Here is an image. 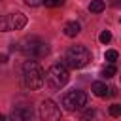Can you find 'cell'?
Listing matches in <instances>:
<instances>
[{
    "instance_id": "obj_1",
    "label": "cell",
    "mask_w": 121,
    "mask_h": 121,
    "mask_svg": "<svg viewBox=\"0 0 121 121\" xmlns=\"http://www.w3.org/2000/svg\"><path fill=\"white\" fill-rule=\"evenodd\" d=\"M43 76L45 72L40 68V64L36 60H26L23 64V81H25V87L30 89V91H36L43 85Z\"/></svg>"
},
{
    "instance_id": "obj_2",
    "label": "cell",
    "mask_w": 121,
    "mask_h": 121,
    "mask_svg": "<svg viewBox=\"0 0 121 121\" xmlns=\"http://www.w3.org/2000/svg\"><path fill=\"white\" fill-rule=\"evenodd\" d=\"M89 60H91V51H89L85 45H72V47L66 51L62 64H64V66H70V68H74V70H78V68L87 66Z\"/></svg>"
},
{
    "instance_id": "obj_3",
    "label": "cell",
    "mask_w": 121,
    "mask_h": 121,
    "mask_svg": "<svg viewBox=\"0 0 121 121\" xmlns=\"http://www.w3.org/2000/svg\"><path fill=\"white\" fill-rule=\"evenodd\" d=\"M43 79H45V83H47L51 89L57 91V89H62V87L68 83L70 74H68V68H66L64 64H53V66L47 68Z\"/></svg>"
},
{
    "instance_id": "obj_4",
    "label": "cell",
    "mask_w": 121,
    "mask_h": 121,
    "mask_svg": "<svg viewBox=\"0 0 121 121\" xmlns=\"http://www.w3.org/2000/svg\"><path fill=\"white\" fill-rule=\"evenodd\" d=\"M21 51L26 57H30V59H43L49 53V45L45 42H42L40 38L32 36V38H26L25 40V45L21 47Z\"/></svg>"
},
{
    "instance_id": "obj_5",
    "label": "cell",
    "mask_w": 121,
    "mask_h": 121,
    "mask_svg": "<svg viewBox=\"0 0 121 121\" xmlns=\"http://www.w3.org/2000/svg\"><path fill=\"white\" fill-rule=\"evenodd\" d=\"M26 25V15L21 11L15 13H8L0 17V32H8V30H21Z\"/></svg>"
},
{
    "instance_id": "obj_6",
    "label": "cell",
    "mask_w": 121,
    "mask_h": 121,
    "mask_svg": "<svg viewBox=\"0 0 121 121\" xmlns=\"http://www.w3.org/2000/svg\"><path fill=\"white\" fill-rule=\"evenodd\" d=\"M87 100H89V96H87L85 91H70V93H66L62 96V106L66 110H70V112H76V110L85 108Z\"/></svg>"
},
{
    "instance_id": "obj_7",
    "label": "cell",
    "mask_w": 121,
    "mask_h": 121,
    "mask_svg": "<svg viewBox=\"0 0 121 121\" xmlns=\"http://www.w3.org/2000/svg\"><path fill=\"white\" fill-rule=\"evenodd\" d=\"M38 113H40V119L42 121H60V108L53 102V100H43L42 104H40V110H38Z\"/></svg>"
},
{
    "instance_id": "obj_8",
    "label": "cell",
    "mask_w": 121,
    "mask_h": 121,
    "mask_svg": "<svg viewBox=\"0 0 121 121\" xmlns=\"http://www.w3.org/2000/svg\"><path fill=\"white\" fill-rule=\"evenodd\" d=\"M9 119L11 121H34V110L28 104H17L11 110Z\"/></svg>"
},
{
    "instance_id": "obj_9",
    "label": "cell",
    "mask_w": 121,
    "mask_h": 121,
    "mask_svg": "<svg viewBox=\"0 0 121 121\" xmlns=\"http://www.w3.org/2000/svg\"><path fill=\"white\" fill-rule=\"evenodd\" d=\"M91 91H93V95L98 96V98H106V96L113 95V89H110L104 81H95V83L91 85Z\"/></svg>"
},
{
    "instance_id": "obj_10",
    "label": "cell",
    "mask_w": 121,
    "mask_h": 121,
    "mask_svg": "<svg viewBox=\"0 0 121 121\" xmlns=\"http://www.w3.org/2000/svg\"><path fill=\"white\" fill-rule=\"evenodd\" d=\"M79 30H81V26H79L78 21H70V23L64 25V34H66L68 38H76V36L79 34Z\"/></svg>"
},
{
    "instance_id": "obj_11",
    "label": "cell",
    "mask_w": 121,
    "mask_h": 121,
    "mask_svg": "<svg viewBox=\"0 0 121 121\" xmlns=\"http://www.w3.org/2000/svg\"><path fill=\"white\" fill-rule=\"evenodd\" d=\"M104 8H106V4L102 0H91V4H89V11L91 13H100Z\"/></svg>"
},
{
    "instance_id": "obj_12",
    "label": "cell",
    "mask_w": 121,
    "mask_h": 121,
    "mask_svg": "<svg viewBox=\"0 0 121 121\" xmlns=\"http://www.w3.org/2000/svg\"><path fill=\"white\" fill-rule=\"evenodd\" d=\"M115 74H117V68H115L113 64H106V66L100 70V76H102V78H113Z\"/></svg>"
},
{
    "instance_id": "obj_13",
    "label": "cell",
    "mask_w": 121,
    "mask_h": 121,
    "mask_svg": "<svg viewBox=\"0 0 121 121\" xmlns=\"http://www.w3.org/2000/svg\"><path fill=\"white\" fill-rule=\"evenodd\" d=\"M104 59H106L110 64H113V62L119 59V53H117L115 49H108V51H106V55H104Z\"/></svg>"
},
{
    "instance_id": "obj_14",
    "label": "cell",
    "mask_w": 121,
    "mask_h": 121,
    "mask_svg": "<svg viewBox=\"0 0 121 121\" xmlns=\"http://www.w3.org/2000/svg\"><path fill=\"white\" fill-rule=\"evenodd\" d=\"M98 40H100V43H108V42L112 40V32H110V30H102Z\"/></svg>"
},
{
    "instance_id": "obj_15",
    "label": "cell",
    "mask_w": 121,
    "mask_h": 121,
    "mask_svg": "<svg viewBox=\"0 0 121 121\" xmlns=\"http://www.w3.org/2000/svg\"><path fill=\"white\" fill-rule=\"evenodd\" d=\"M110 115H112V117L121 115V106H119V104H112V106H110Z\"/></svg>"
},
{
    "instance_id": "obj_16",
    "label": "cell",
    "mask_w": 121,
    "mask_h": 121,
    "mask_svg": "<svg viewBox=\"0 0 121 121\" xmlns=\"http://www.w3.org/2000/svg\"><path fill=\"white\" fill-rule=\"evenodd\" d=\"M42 4H45L47 8H57V6H62L64 0H43Z\"/></svg>"
},
{
    "instance_id": "obj_17",
    "label": "cell",
    "mask_w": 121,
    "mask_h": 121,
    "mask_svg": "<svg viewBox=\"0 0 121 121\" xmlns=\"http://www.w3.org/2000/svg\"><path fill=\"white\" fill-rule=\"evenodd\" d=\"M43 0H25V4L26 6H30V8H36V6H40Z\"/></svg>"
},
{
    "instance_id": "obj_18",
    "label": "cell",
    "mask_w": 121,
    "mask_h": 121,
    "mask_svg": "<svg viewBox=\"0 0 121 121\" xmlns=\"http://www.w3.org/2000/svg\"><path fill=\"white\" fill-rule=\"evenodd\" d=\"M4 62H8V57H6V55H2V53H0V64H4Z\"/></svg>"
},
{
    "instance_id": "obj_19",
    "label": "cell",
    "mask_w": 121,
    "mask_h": 121,
    "mask_svg": "<svg viewBox=\"0 0 121 121\" xmlns=\"http://www.w3.org/2000/svg\"><path fill=\"white\" fill-rule=\"evenodd\" d=\"M115 6H121V0H117V2H115Z\"/></svg>"
},
{
    "instance_id": "obj_20",
    "label": "cell",
    "mask_w": 121,
    "mask_h": 121,
    "mask_svg": "<svg viewBox=\"0 0 121 121\" xmlns=\"http://www.w3.org/2000/svg\"><path fill=\"white\" fill-rule=\"evenodd\" d=\"M0 2H2V0H0Z\"/></svg>"
}]
</instances>
